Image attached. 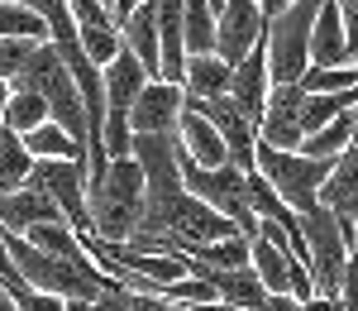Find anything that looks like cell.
<instances>
[{
  "label": "cell",
  "mask_w": 358,
  "mask_h": 311,
  "mask_svg": "<svg viewBox=\"0 0 358 311\" xmlns=\"http://www.w3.org/2000/svg\"><path fill=\"white\" fill-rule=\"evenodd\" d=\"M86 201H91V226H96V240L106 244H120L138 230V216H143V168L138 158H110L106 172L86 187Z\"/></svg>",
  "instance_id": "6da1fadb"
},
{
  "label": "cell",
  "mask_w": 358,
  "mask_h": 311,
  "mask_svg": "<svg viewBox=\"0 0 358 311\" xmlns=\"http://www.w3.org/2000/svg\"><path fill=\"white\" fill-rule=\"evenodd\" d=\"M5 244H10V258H15V268L24 273L29 287H38V292H53L62 302H96L101 292H120L115 278L106 273H86L77 263H67V258L48 254V249H38V244H29L24 235H10L5 230Z\"/></svg>",
  "instance_id": "7a4b0ae2"
},
{
  "label": "cell",
  "mask_w": 358,
  "mask_h": 311,
  "mask_svg": "<svg viewBox=\"0 0 358 311\" xmlns=\"http://www.w3.org/2000/svg\"><path fill=\"white\" fill-rule=\"evenodd\" d=\"M10 86H34V91L48 101V120L62 125L72 139L82 144V153H86V106H82V91H77V82H72V72H67V62L57 57L53 43H38L34 57L24 62V72H20ZM82 163H86V158H82Z\"/></svg>",
  "instance_id": "3957f363"
},
{
  "label": "cell",
  "mask_w": 358,
  "mask_h": 311,
  "mask_svg": "<svg viewBox=\"0 0 358 311\" xmlns=\"http://www.w3.org/2000/svg\"><path fill=\"white\" fill-rule=\"evenodd\" d=\"M320 15V0H292L282 15L263 29V53H268V77L273 86H292L310 67V25Z\"/></svg>",
  "instance_id": "277c9868"
},
{
  "label": "cell",
  "mask_w": 358,
  "mask_h": 311,
  "mask_svg": "<svg viewBox=\"0 0 358 311\" xmlns=\"http://www.w3.org/2000/svg\"><path fill=\"white\" fill-rule=\"evenodd\" d=\"M253 168L263 172V177L273 182L277 197L301 216L310 206H320V187H325V177H330L334 158H306V153H287V148H273V144L258 139Z\"/></svg>",
  "instance_id": "5b68a950"
},
{
  "label": "cell",
  "mask_w": 358,
  "mask_h": 311,
  "mask_svg": "<svg viewBox=\"0 0 358 311\" xmlns=\"http://www.w3.org/2000/svg\"><path fill=\"white\" fill-rule=\"evenodd\" d=\"M143 82H153V77L143 72V62H138L129 48H120V53L101 67V86H106V158H129V153H134L129 106L138 101Z\"/></svg>",
  "instance_id": "8992f818"
},
{
  "label": "cell",
  "mask_w": 358,
  "mask_h": 311,
  "mask_svg": "<svg viewBox=\"0 0 358 311\" xmlns=\"http://www.w3.org/2000/svg\"><path fill=\"white\" fill-rule=\"evenodd\" d=\"M177 168H182V187H187L192 197H201L206 206H215L220 216H229V221L244 230L248 240L258 235V216L248 211V192H244V177H248V172H239L234 163L201 168V163H192L182 148H177Z\"/></svg>",
  "instance_id": "52a82bcc"
},
{
  "label": "cell",
  "mask_w": 358,
  "mask_h": 311,
  "mask_svg": "<svg viewBox=\"0 0 358 311\" xmlns=\"http://www.w3.org/2000/svg\"><path fill=\"white\" fill-rule=\"evenodd\" d=\"M301 235H306V268L320 297H339L344 287V268H349V240L339 235L334 216L325 206L301 211Z\"/></svg>",
  "instance_id": "ba28073f"
},
{
  "label": "cell",
  "mask_w": 358,
  "mask_h": 311,
  "mask_svg": "<svg viewBox=\"0 0 358 311\" xmlns=\"http://www.w3.org/2000/svg\"><path fill=\"white\" fill-rule=\"evenodd\" d=\"M24 187L53 197L62 221L77 230V235H96V226H91V201H86V163L82 158H34V172H29Z\"/></svg>",
  "instance_id": "9c48e42d"
},
{
  "label": "cell",
  "mask_w": 358,
  "mask_h": 311,
  "mask_svg": "<svg viewBox=\"0 0 358 311\" xmlns=\"http://www.w3.org/2000/svg\"><path fill=\"white\" fill-rule=\"evenodd\" d=\"M134 158L143 168V206H163L187 192L177 168V134H134Z\"/></svg>",
  "instance_id": "30bf717a"
},
{
  "label": "cell",
  "mask_w": 358,
  "mask_h": 311,
  "mask_svg": "<svg viewBox=\"0 0 358 311\" xmlns=\"http://www.w3.org/2000/svg\"><path fill=\"white\" fill-rule=\"evenodd\" d=\"M263 10H258V0H229L220 15H215V53L229 62V67H239L258 43H263Z\"/></svg>",
  "instance_id": "8fae6325"
},
{
  "label": "cell",
  "mask_w": 358,
  "mask_h": 311,
  "mask_svg": "<svg viewBox=\"0 0 358 311\" xmlns=\"http://www.w3.org/2000/svg\"><path fill=\"white\" fill-rule=\"evenodd\" d=\"M187 111L182 82H143L138 101L129 106V134H172Z\"/></svg>",
  "instance_id": "7c38bea8"
},
{
  "label": "cell",
  "mask_w": 358,
  "mask_h": 311,
  "mask_svg": "<svg viewBox=\"0 0 358 311\" xmlns=\"http://www.w3.org/2000/svg\"><path fill=\"white\" fill-rule=\"evenodd\" d=\"M192 101V96H187ZM196 111L206 115V120H215V130H220L224 148H229V163L239 172H253V148H258V125L248 120L229 96H210V101H192Z\"/></svg>",
  "instance_id": "4fadbf2b"
},
{
  "label": "cell",
  "mask_w": 358,
  "mask_h": 311,
  "mask_svg": "<svg viewBox=\"0 0 358 311\" xmlns=\"http://www.w3.org/2000/svg\"><path fill=\"white\" fill-rule=\"evenodd\" d=\"M301 101H306L301 82L273 86V91H268V106H263V120H258V139L273 144V148L296 153L301 139H306V130H301Z\"/></svg>",
  "instance_id": "5bb4252c"
},
{
  "label": "cell",
  "mask_w": 358,
  "mask_h": 311,
  "mask_svg": "<svg viewBox=\"0 0 358 311\" xmlns=\"http://www.w3.org/2000/svg\"><path fill=\"white\" fill-rule=\"evenodd\" d=\"M320 206L334 216L339 235H344V240H349V249H354V221H358V144H349V148L334 158L330 177H325V187H320Z\"/></svg>",
  "instance_id": "9a60e30c"
},
{
  "label": "cell",
  "mask_w": 358,
  "mask_h": 311,
  "mask_svg": "<svg viewBox=\"0 0 358 311\" xmlns=\"http://www.w3.org/2000/svg\"><path fill=\"white\" fill-rule=\"evenodd\" d=\"M172 134H177V148H182L192 163H201V168H220V163H229V148H224L215 120H206L192 101H187V111H182V120H177Z\"/></svg>",
  "instance_id": "2e32d148"
},
{
  "label": "cell",
  "mask_w": 358,
  "mask_h": 311,
  "mask_svg": "<svg viewBox=\"0 0 358 311\" xmlns=\"http://www.w3.org/2000/svg\"><path fill=\"white\" fill-rule=\"evenodd\" d=\"M268 91H273V77H268V53H263V43H258V48L234 67V77H229V101L258 125V120H263V106H268Z\"/></svg>",
  "instance_id": "e0dca14e"
},
{
  "label": "cell",
  "mask_w": 358,
  "mask_h": 311,
  "mask_svg": "<svg viewBox=\"0 0 358 311\" xmlns=\"http://www.w3.org/2000/svg\"><path fill=\"white\" fill-rule=\"evenodd\" d=\"M310 67H354L349 62V39H344L339 0H320V15L310 25Z\"/></svg>",
  "instance_id": "ac0fdd59"
},
{
  "label": "cell",
  "mask_w": 358,
  "mask_h": 311,
  "mask_svg": "<svg viewBox=\"0 0 358 311\" xmlns=\"http://www.w3.org/2000/svg\"><path fill=\"white\" fill-rule=\"evenodd\" d=\"M196 278H206L215 287V302H229V307H244V311H263L273 297L253 268H196Z\"/></svg>",
  "instance_id": "d6986e66"
},
{
  "label": "cell",
  "mask_w": 358,
  "mask_h": 311,
  "mask_svg": "<svg viewBox=\"0 0 358 311\" xmlns=\"http://www.w3.org/2000/svg\"><path fill=\"white\" fill-rule=\"evenodd\" d=\"M120 39H124V48L143 62V72L153 77V82H163V57H158V5L153 0H143L129 10V20L120 25Z\"/></svg>",
  "instance_id": "ffe728a7"
},
{
  "label": "cell",
  "mask_w": 358,
  "mask_h": 311,
  "mask_svg": "<svg viewBox=\"0 0 358 311\" xmlns=\"http://www.w3.org/2000/svg\"><path fill=\"white\" fill-rule=\"evenodd\" d=\"M43 221H62V211L53 206V197L20 187V192H0V226L10 235H24V230L43 226Z\"/></svg>",
  "instance_id": "44dd1931"
},
{
  "label": "cell",
  "mask_w": 358,
  "mask_h": 311,
  "mask_svg": "<svg viewBox=\"0 0 358 311\" xmlns=\"http://www.w3.org/2000/svg\"><path fill=\"white\" fill-rule=\"evenodd\" d=\"M158 5V57H163V82H182L187 67V29H182V0H153Z\"/></svg>",
  "instance_id": "7402d4cb"
},
{
  "label": "cell",
  "mask_w": 358,
  "mask_h": 311,
  "mask_svg": "<svg viewBox=\"0 0 358 311\" xmlns=\"http://www.w3.org/2000/svg\"><path fill=\"white\" fill-rule=\"evenodd\" d=\"M229 77H234V67H229L220 53H192L187 67H182V91H187L192 101L229 96Z\"/></svg>",
  "instance_id": "603a6c76"
},
{
  "label": "cell",
  "mask_w": 358,
  "mask_h": 311,
  "mask_svg": "<svg viewBox=\"0 0 358 311\" xmlns=\"http://www.w3.org/2000/svg\"><path fill=\"white\" fill-rule=\"evenodd\" d=\"M248 268L263 278V287H268V292H287V297H292V273H296L301 263L287 254L282 244L263 240V235H253V240H248Z\"/></svg>",
  "instance_id": "cb8c5ba5"
},
{
  "label": "cell",
  "mask_w": 358,
  "mask_h": 311,
  "mask_svg": "<svg viewBox=\"0 0 358 311\" xmlns=\"http://www.w3.org/2000/svg\"><path fill=\"white\" fill-rule=\"evenodd\" d=\"M24 240H29V244H38V249H48V254H57V258H67V263H77V268H86V273H101L96 258L86 254L82 235L67 226V221H43V226L24 230Z\"/></svg>",
  "instance_id": "d4e9b609"
},
{
  "label": "cell",
  "mask_w": 358,
  "mask_h": 311,
  "mask_svg": "<svg viewBox=\"0 0 358 311\" xmlns=\"http://www.w3.org/2000/svg\"><path fill=\"white\" fill-rule=\"evenodd\" d=\"M244 192H248V211L258 216V221H273V226H282V230H292V235H301V216L287 206V201L273 192V182L263 177V172L253 168L244 177Z\"/></svg>",
  "instance_id": "484cf974"
},
{
  "label": "cell",
  "mask_w": 358,
  "mask_h": 311,
  "mask_svg": "<svg viewBox=\"0 0 358 311\" xmlns=\"http://www.w3.org/2000/svg\"><path fill=\"white\" fill-rule=\"evenodd\" d=\"M354 106H358V86H349V91H306L301 130H306V134H315L320 125H330V120H339V115H349Z\"/></svg>",
  "instance_id": "4316f807"
},
{
  "label": "cell",
  "mask_w": 358,
  "mask_h": 311,
  "mask_svg": "<svg viewBox=\"0 0 358 311\" xmlns=\"http://www.w3.org/2000/svg\"><path fill=\"white\" fill-rule=\"evenodd\" d=\"M0 120H5L10 134H29V130H38V125L48 120V101H43L34 86H10V101H5Z\"/></svg>",
  "instance_id": "83f0119b"
},
{
  "label": "cell",
  "mask_w": 358,
  "mask_h": 311,
  "mask_svg": "<svg viewBox=\"0 0 358 311\" xmlns=\"http://www.w3.org/2000/svg\"><path fill=\"white\" fill-rule=\"evenodd\" d=\"M24 139V148L34 153V158H86L82 144L72 139L62 125H53V120H43L38 130H29V134H20Z\"/></svg>",
  "instance_id": "f1b7e54d"
},
{
  "label": "cell",
  "mask_w": 358,
  "mask_h": 311,
  "mask_svg": "<svg viewBox=\"0 0 358 311\" xmlns=\"http://www.w3.org/2000/svg\"><path fill=\"white\" fill-rule=\"evenodd\" d=\"M182 29H187V53H215V10H210V0H182Z\"/></svg>",
  "instance_id": "f546056e"
},
{
  "label": "cell",
  "mask_w": 358,
  "mask_h": 311,
  "mask_svg": "<svg viewBox=\"0 0 358 311\" xmlns=\"http://www.w3.org/2000/svg\"><path fill=\"white\" fill-rule=\"evenodd\" d=\"M349 144H354V120L339 115V120H330V125H320L315 134H306L296 153H306V158H339Z\"/></svg>",
  "instance_id": "4dcf8cb0"
},
{
  "label": "cell",
  "mask_w": 358,
  "mask_h": 311,
  "mask_svg": "<svg viewBox=\"0 0 358 311\" xmlns=\"http://www.w3.org/2000/svg\"><path fill=\"white\" fill-rule=\"evenodd\" d=\"M29 172H34V153L24 148L20 134L5 130V139H0V192H20L29 182Z\"/></svg>",
  "instance_id": "1f68e13d"
},
{
  "label": "cell",
  "mask_w": 358,
  "mask_h": 311,
  "mask_svg": "<svg viewBox=\"0 0 358 311\" xmlns=\"http://www.w3.org/2000/svg\"><path fill=\"white\" fill-rule=\"evenodd\" d=\"M196 268H248V240L244 235H229V240H215V244H196L187 249Z\"/></svg>",
  "instance_id": "d6a6232c"
},
{
  "label": "cell",
  "mask_w": 358,
  "mask_h": 311,
  "mask_svg": "<svg viewBox=\"0 0 358 311\" xmlns=\"http://www.w3.org/2000/svg\"><path fill=\"white\" fill-rule=\"evenodd\" d=\"M0 39H34V43H48V20L34 15L29 5L0 0Z\"/></svg>",
  "instance_id": "836d02e7"
},
{
  "label": "cell",
  "mask_w": 358,
  "mask_h": 311,
  "mask_svg": "<svg viewBox=\"0 0 358 311\" xmlns=\"http://www.w3.org/2000/svg\"><path fill=\"white\" fill-rule=\"evenodd\" d=\"M77 39H82L86 57H91L96 67H106V62L124 48V39H120V29H115V25H101V29H96V25H82V29H77Z\"/></svg>",
  "instance_id": "e575fe53"
},
{
  "label": "cell",
  "mask_w": 358,
  "mask_h": 311,
  "mask_svg": "<svg viewBox=\"0 0 358 311\" xmlns=\"http://www.w3.org/2000/svg\"><path fill=\"white\" fill-rule=\"evenodd\" d=\"M349 86H358L354 67H306L301 77V91H349Z\"/></svg>",
  "instance_id": "d590c367"
},
{
  "label": "cell",
  "mask_w": 358,
  "mask_h": 311,
  "mask_svg": "<svg viewBox=\"0 0 358 311\" xmlns=\"http://www.w3.org/2000/svg\"><path fill=\"white\" fill-rule=\"evenodd\" d=\"M34 39H0V77L5 82H15L20 72H24V62L34 57Z\"/></svg>",
  "instance_id": "8d00e7d4"
},
{
  "label": "cell",
  "mask_w": 358,
  "mask_h": 311,
  "mask_svg": "<svg viewBox=\"0 0 358 311\" xmlns=\"http://www.w3.org/2000/svg\"><path fill=\"white\" fill-rule=\"evenodd\" d=\"M0 287L10 292V297H20V292H29L24 273L15 268V258H10V244H5V226H0Z\"/></svg>",
  "instance_id": "74e56055"
},
{
  "label": "cell",
  "mask_w": 358,
  "mask_h": 311,
  "mask_svg": "<svg viewBox=\"0 0 358 311\" xmlns=\"http://www.w3.org/2000/svg\"><path fill=\"white\" fill-rule=\"evenodd\" d=\"M15 307H20V311H62L67 302H62V297H53V292L29 287V292H20V297H15Z\"/></svg>",
  "instance_id": "f35d334b"
},
{
  "label": "cell",
  "mask_w": 358,
  "mask_h": 311,
  "mask_svg": "<svg viewBox=\"0 0 358 311\" xmlns=\"http://www.w3.org/2000/svg\"><path fill=\"white\" fill-rule=\"evenodd\" d=\"M344 15V39H349V62H358V0H339Z\"/></svg>",
  "instance_id": "ab89813d"
},
{
  "label": "cell",
  "mask_w": 358,
  "mask_h": 311,
  "mask_svg": "<svg viewBox=\"0 0 358 311\" xmlns=\"http://www.w3.org/2000/svg\"><path fill=\"white\" fill-rule=\"evenodd\" d=\"M129 297V311H177L172 302H163V297H148V292H124Z\"/></svg>",
  "instance_id": "60d3db41"
},
{
  "label": "cell",
  "mask_w": 358,
  "mask_h": 311,
  "mask_svg": "<svg viewBox=\"0 0 358 311\" xmlns=\"http://www.w3.org/2000/svg\"><path fill=\"white\" fill-rule=\"evenodd\" d=\"M86 311H129V297H124V287H120V292H101Z\"/></svg>",
  "instance_id": "b9f144b4"
},
{
  "label": "cell",
  "mask_w": 358,
  "mask_h": 311,
  "mask_svg": "<svg viewBox=\"0 0 358 311\" xmlns=\"http://www.w3.org/2000/svg\"><path fill=\"white\" fill-rule=\"evenodd\" d=\"M263 311H301V302H296V297H287V292H273Z\"/></svg>",
  "instance_id": "7bdbcfd3"
},
{
  "label": "cell",
  "mask_w": 358,
  "mask_h": 311,
  "mask_svg": "<svg viewBox=\"0 0 358 311\" xmlns=\"http://www.w3.org/2000/svg\"><path fill=\"white\" fill-rule=\"evenodd\" d=\"M134 5H143V0H115V5H110V15H115V29H120L124 20H129V10H134Z\"/></svg>",
  "instance_id": "ee69618b"
},
{
  "label": "cell",
  "mask_w": 358,
  "mask_h": 311,
  "mask_svg": "<svg viewBox=\"0 0 358 311\" xmlns=\"http://www.w3.org/2000/svg\"><path fill=\"white\" fill-rule=\"evenodd\" d=\"M292 0H258V10H263V20H273V15H282Z\"/></svg>",
  "instance_id": "f6af8a7d"
},
{
  "label": "cell",
  "mask_w": 358,
  "mask_h": 311,
  "mask_svg": "<svg viewBox=\"0 0 358 311\" xmlns=\"http://www.w3.org/2000/svg\"><path fill=\"white\" fill-rule=\"evenodd\" d=\"M10 5H29V10H34V15H43V10H48V5H53V0H10Z\"/></svg>",
  "instance_id": "bcb514c9"
},
{
  "label": "cell",
  "mask_w": 358,
  "mask_h": 311,
  "mask_svg": "<svg viewBox=\"0 0 358 311\" xmlns=\"http://www.w3.org/2000/svg\"><path fill=\"white\" fill-rule=\"evenodd\" d=\"M0 311H20V307H15V297H10L5 287H0Z\"/></svg>",
  "instance_id": "7dc6e473"
},
{
  "label": "cell",
  "mask_w": 358,
  "mask_h": 311,
  "mask_svg": "<svg viewBox=\"0 0 358 311\" xmlns=\"http://www.w3.org/2000/svg\"><path fill=\"white\" fill-rule=\"evenodd\" d=\"M201 311H244V307H229V302H210V307H201Z\"/></svg>",
  "instance_id": "c3c4849f"
},
{
  "label": "cell",
  "mask_w": 358,
  "mask_h": 311,
  "mask_svg": "<svg viewBox=\"0 0 358 311\" xmlns=\"http://www.w3.org/2000/svg\"><path fill=\"white\" fill-rule=\"evenodd\" d=\"M5 101H10V82L0 77V111H5Z\"/></svg>",
  "instance_id": "681fc988"
},
{
  "label": "cell",
  "mask_w": 358,
  "mask_h": 311,
  "mask_svg": "<svg viewBox=\"0 0 358 311\" xmlns=\"http://www.w3.org/2000/svg\"><path fill=\"white\" fill-rule=\"evenodd\" d=\"M86 307H91V302H67L62 311H86Z\"/></svg>",
  "instance_id": "f907efd6"
},
{
  "label": "cell",
  "mask_w": 358,
  "mask_h": 311,
  "mask_svg": "<svg viewBox=\"0 0 358 311\" xmlns=\"http://www.w3.org/2000/svg\"><path fill=\"white\" fill-rule=\"evenodd\" d=\"M349 120H354V144H358V106H354V111H349Z\"/></svg>",
  "instance_id": "816d5d0a"
},
{
  "label": "cell",
  "mask_w": 358,
  "mask_h": 311,
  "mask_svg": "<svg viewBox=\"0 0 358 311\" xmlns=\"http://www.w3.org/2000/svg\"><path fill=\"white\" fill-rule=\"evenodd\" d=\"M177 311H201V307H177Z\"/></svg>",
  "instance_id": "f5cc1de1"
},
{
  "label": "cell",
  "mask_w": 358,
  "mask_h": 311,
  "mask_svg": "<svg viewBox=\"0 0 358 311\" xmlns=\"http://www.w3.org/2000/svg\"><path fill=\"white\" fill-rule=\"evenodd\" d=\"M0 139H5V120H0Z\"/></svg>",
  "instance_id": "db71d44e"
},
{
  "label": "cell",
  "mask_w": 358,
  "mask_h": 311,
  "mask_svg": "<svg viewBox=\"0 0 358 311\" xmlns=\"http://www.w3.org/2000/svg\"><path fill=\"white\" fill-rule=\"evenodd\" d=\"M101 5H106V10H110V5H115V0H101Z\"/></svg>",
  "instance_id": "11a10c76"
},
{
  "label": "cell",
  "mask_w": 358,
  "mask_h": 311,
  "mask_svg": "<svg viewBox=\"0 0 358 311\" xmlns=\"http://www.w3.org/2000/svg\"><path fill=\"white\" fill-rule=\"evenodd\" d=\"M354 72H358V62H354Z\"/></svg>",
  "instance_id": "9f6ffc18"
}]
</instances>
